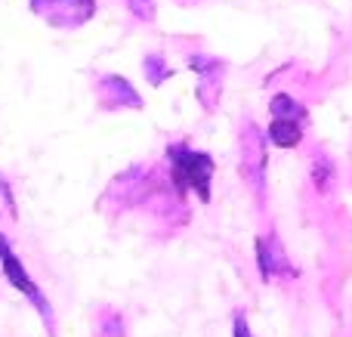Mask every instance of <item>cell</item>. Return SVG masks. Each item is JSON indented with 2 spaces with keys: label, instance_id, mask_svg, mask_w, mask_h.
I'll list each match as a JSON object with an SVG mask.
<instances>
[{
  "label": "cell",
  "instance_id": "4",
  "mask_svg": "<svg viewBox=\"0 0 352 337\" xmlns=\"http://www.w3.org/2000/svg\"><path fill=\"white\" fill-rule=\"evenodd\" d=\"M266 146H269L266 130L256 127L254 121H244L241 136H238V149H241V177L260 202H263V195H266V167H269Z\"/></svg>",
  "mask_w": 352,
  "mask_h": 337
},
{
  "label": "cell",
  "instance_id": "12",
  "mask_svg": "<svg viewBox=\"0 0 352 337\" xmlns=\"http://www.w3.org/2000/svg\"><path fill=\"white\" fill-rule=\"evenodd\" d=\"M0 198H3V204H6V214L12 217V220H19V208H16V195H12V186H10V180L0 173Z\"/></svg>",
  "mask_w": 352,
  "mask_h": 337
},
{
  "label": "cell",
  "instance_id": "9",
  "mask_svg": "<svg viewBox=\"0 0 352 337\" xmlns=\"http://www.w3.org/2000/svg\"><path fill=\"white\" fill-rule=\"evenodd\" d=\"M309 180H312V186H316L318 195H328V192L334 189L337 167H334V161H331V155H324V152H316V155H312Z\"/></svg>",
  "mask_w": 352,
  "mask_h": 337
},
{
  "label": "cell",
  "instance_id": "10",
  "mask_svg": "<svg viewBox=\"0 0 352 337\" xmlns=\"http://www.w3.org/2000/svg\"><path fill=\"white\" fill-rule=\"evenodd\" d=\"M142 72H146V80H148L152 87H161L164 80L173 78L170 62H167L161 53H148L146 59H142Z\"/></svg>",
  "mask_w": 352,
  "mask_h": 337
},
{
  "label": "cell",
  "instance_id": "13",
  "mask_svg": "<svg viewBox=\"0 0 352 337\" xmlns=\"http://www.w3.org/2000/svg\"><path fill=\"white\" fill-rule=\"evenodd\" d=\"M232 337H254L250 334V322H248V316L238 309L235 316H232Z\"/></svg>",
  "mask_w": 352,
  "mask_h": 337
},
{
  "label": "cell",
  "instance_id": "1",
  "mask_svg": "<svg viewBox=\"0 0 352 337\" xmlns=\"http://www.w3.org/2000/svg\"><path fill=\"white\" fill-rule=\"evenodd\" d=\"M167 167H170V180L182 195H195L201 204H210L213 198V173H217V161L210 152L192 149L186 140H176L164 149Z\"/></svg>",
  "mask_w": 352,
  "mask_h": 337
},
{
  "label": "cell",
  "instance_id": "6",
  "mask_svg": "<svg viewBox=\"0 0 352 337\" xmlns=\"http://www.w3.org/2000/svg\"><path fill=\"white\" fill-rule=\"evenodd\" d=\"M254 260H256V270H260V279L266 285L291 282V279L300 276V270L291 263L285 245H281V239L275 232H263L254 239Z\"/></svg>",
  "mask_w": 352,
  "mask_h": 337
},
{
  "label": "cell",
  "instance_id": "14",
  "mask_svg": "<svg viewBox=\"0 0 352 337\" xmlns=\"http://www.w3.org/2000/svg\"><path fill=\"white\" fill-rule=\"evenodd\" d=\"M127 3L140 19H155V0H127Z\"/></svg>",
  "mask_w": 352,
  "mask_h": 337
},
{
  "label": "cell",
  "instance_id": "8",
  "mask_svg": "<svg viewBox=\"0 0 352 337\" xmlns=\"http://www.w3.org/2000/svg\"><path fill=\"white\" fill-rule=\"evenodd\" d=\"M96 96L102 102L105 111H118V109H142V96L124 74H102L96 80Z\"/></svg>",
  "mask_w": 352,
  "mask_h": 337
},
{
  "label": "cell",
  "instance_id": "11",
  "mask_svg": "<svg viewBox=\"0 0 352 337\" xmlns=\"http://www.w3.org/2000/svg\"><path fill=\"white\" fill-rule=\"evenodd\" d=\"M99 334L102 337H127V319L118 309H105L99 316Z\"/></svg>",
  "mask_w": 352,
  "mask_h": 337
},
{
  "label": "cell",
  "instance_id": "5",
  "mask_svg": "<svg viewBox=\"0 0 352 337\" xmlns=\"http://www.w3.org/2000/svg\"><path fill=\"white\" fill-rule=\"evenodd\" d=\"M28 6L56 31H78L96 16V0H28Z\"/></svg>",
  "mask_w": 352,
  "mask_h": 337
},
{
  "label": "cell",
  "instance_id": "2",
  "mask_svg": "<svg viewBox=\"0 0 352 337\" xmlns=\"http://www.w3.org/2000/svg\"><path fill=\"white\" fill-rule=\"evenodd\" d=\"M0 272H3L6 282H10L12 288L31 303V309L41 316L47 334L56 337V309H53V303H50V297L43 294V288L37 285V279L28 272V266H25V260L19 257L16 245L10 241L6 232H0Z\"/></svg>",
  "mask_w": 352,
  "mask_h": 337
},
{
  "label": "cell",
  "instance_id": "3",
  "mask_svg": "<svg viewBox=\"0 0 352 337\" xmlns=\"http://www.w3.org/2000/svg\"><path fill=\"white\" fill-rule=\"evenodd\" d=\"M269 127L266 140L275 149H297L306 136V124H309V109L291 93H275L269 99Z\"/></svg>",
  "mask_w": 352,
  "mask_h": 337
},
{
  "label": "cell",
  "instance_id": "7",
  "mask_svg": "<svg viewBox=\"0 0 352 337\" xmlns=\"http://www.w3.org/2000/svg\"><path fill=\"white\" fill-rule=\"evenodd\" d=\"M188 68L198 74V84H195L198 102L204 105V111H213L219 105V96H223L226 62L217 59V56H207V53H192L188 56Z\"/></svg>",
  "mask_w": 352,
  "mask_h": 337
}]
</instances>
